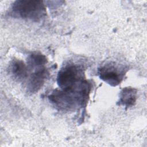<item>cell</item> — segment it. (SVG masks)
Listing matches in <instances>:
<instances>
[{"label": "cell", "instance_id": "1", "mask_svg": "<svg viewBox=\"0 0 147 147\" xmlns=\"http://www.w3.org/2000/svg\"><path fill=\"white\" fill-rule=\"evenodd\" d=\"M12 9L13 13L18 17L34 21L41 20L46 14L44 5L41 1H17Z\"/></svg>", "mask_w": 147, "mask_h": 147}, {"label": "cell", "instance_id": "2", "mask_svg": "<svg viewBox=\"0 0 147 147\" xmlns=\"http://www.w3.org/2000/svg\"><path fill=\"white\" fill-rule=\"evenodd\" d=\"M80 77V71L74 64H69L61 68L58 74L57 82L63 90H68L74 87Z\"/></svg>", "mask_w": 147, "mask_h": 147}, {"label": "cell", "instance_id": "3", "mask_svg": "<svg viewBox=\"0 0 147 147\" xmlns=\"http://www.w3.org/2000/svg\"><path fill=\"white\" fill-rule=\"evenodd\" d=\"M99 78L111 86L119 84L124 75L123 68L117 66L114 63L107 64L98 68Z\"/></svg>", "mask_w": 147, "mask_h": 147}, {"label": "cell", "instance_id": "4", "mask_svg": "<svg viewBox=\"0 0 147 147\" xmlns=\"http://www.w3.org/2000/svg\"><path fill=\"white\" fill-rule=\"evenodd\" d=\"M48 74L45 68L40 67L32 75L28 84L30 92H36L42 87Z\"/></svg>", "mask_w": 147, "mask_h": 147}, {"label": "cell", "instance_id": "5", "mask_svg": "<svg viewBox=\"0 0 147 147\" xmlns=\"http://www.w3.org/2000/svg\"><path fill=\"white\" fill-rule=\"evenodd\" d=\"M136 90L131 87H126L122 90L120 94V104L126 107L134 105L136 100Z\"/></svg>", "mask_w": 147, "mask_h": 147}, {"label": "cell", "instance_id": "6", "mask_svg": "<svg viewBox=\"0 0 147 147\" xmlns=\"http://www.w3.org/2000/svg\"><path fill=\"white\" fill-rule=\"evenodd\" d=\"M11 73L14 76L19 79L25 77L26 75V68L24 63L20 61H14L11 66Z\"/></svg>", "mask_w": 147, "mask_h": 147}, {"label": "cell", "instance_id": "7", "mask_svg": "<svg viewBox=\"0 0 147 147\" xmlns=\"http://www.w3.org/2000/svg\"><path fill=\"white\" fill-rule=\"evenodd\" d=\"M46 63V57L40 53H33L28 59V64L32 67H41Z\"/></svg>", "mask_w": 147, "mask_h": 147}]
</instances>
